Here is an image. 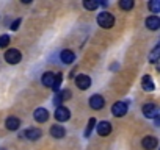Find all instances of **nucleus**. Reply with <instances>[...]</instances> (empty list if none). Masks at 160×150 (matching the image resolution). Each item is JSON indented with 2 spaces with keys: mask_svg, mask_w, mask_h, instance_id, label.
Here are the masks:
<instances>
[{
  "mask_svg": "<svg viewBox=\"0 0 160 150\" xmlns=\"http://www.w3.org/2000/svg\"><path fill=\"white\" fill-rule=\"evenodd\" d=\"M98 24H99L102 28H112V27L115 25V17H113L110 13L102 11V13H99V16H98Z\"/></svg>",
  "mask_w": 160,
  "mask_h": 150,
  "instance_id": "obj_1",
  "label": "nucleus"
},
{
  "mask_svg": "<svg viewBox=\"0 0 160 150\" xmlns=\"http://www.w3.org/2000/svg\"><path fill=\"white\" fill-rule=\"evenodd\" d=\"M21 58H22V55L18 49H10L5 52V61L8 64H18L21 61Z\"/></svg>",
  "mask_w": 160,
  "mask_h": 150,
  "instance_id": "obj_2",
  "label": "nucleus"
},
{
  "mask_svg": "<svg viewBox=\"0 0 160 150\" xmlns=\"http://www.w3.org/2000/svg\"><path fill=\"white\" fill-rule=\"evenodd\" d=\"M75 85H77L78 89L85 91V89H88L91 86V78L88 77V75H85V73H80V75L75 77Z\"/></svg>",
  "mask_w": 160,
  "mask_h": 150,
  "instance_id": "obj_3",
  "label": "nucleus"
},
{
  "mask_svg": "<svg viewBox=\"0 0 160 150\" xmlns=\"http://www.w3.org/2000/svg\"><path fill=\"white\" fill-rule=\"evenodd\" d=\"M41 134H42V131L39 128H28L24 133H21V138H25V139H30V141H36V139L41 138Z\"/></svg>",
  "mask_w": 160,
  "mask_h": 150,
  "instance_id": "obj_4",
  "label": "nucleus"
},
{
  "mask_svg": "<svg viewBox=\"0 0 160 150\" xmlns=\"http://www.w3.org/2000/svg\"><path fill=\"white\" fill-rule=\"evenodd\" d=\"M112 113H113V116H116V117H122V116L127 113V103H124V102H116V103L113 105V108H112Z\"/></svg>",
  "mask_w": 160,
  "mask_h": 150,
  "instance_id": "obj_5",
  "label": "nucleus"
},
{
  "mask_svg": "<svg viewBox=\"0 0 160 150\" xmlns=\"http://www.w3.org/2000/svg\"><path fill=\"white\" fill-rule=\"evenodd\" d=\"M157 113H158V110H157V106H155L154 103H146V105H143V114H144L148 119H155Z\"/></svg>",
  "mask_w": 160,
  "mask_h": 150,
  "instance_id": "obj_6",
  "label": "nucleus"
},
{
  "mask_svg": "<svg viewBox=\"0 0 160 150\" xmlns=\"http://www.w3.org/2000/svg\"><path fill=\"white\" fill-rule=\"evenodd\" d=\"M69 117H71V113H69L68 108H64V106H58V108H57V111H55V119H57L58 122H66Z\"/></svg>",
  "mask_w": 160,
  "mask_h": 150,
  "instance_id": "obj_7",
  "label": "nucleus"
},
{
  "mask_svg": "<svg viewBox=\"0 0 160 150\" xmlns=\"http://www.w3.org/2000/svg\"><path fill=\"white\" fill-rule=\"evenodd\" d=\"M33 117H35L36 122L42 124V122H46V120L49 119V111H47L46 108H36L35 113H33Z\"/></svg>",
  "mask_w": 160,
  "mask_h": 150,
  "instance_id": "obj_8",
  "label": "nucleus"
},
{
  "mask_svg": "<svg viewBox=\"0 0 160 150\" xmlns=\"http://www.w3.org/2000/svg\"><path fill=\"white\" fill-rule=\"evenodd\" d=\"M55 78H57V75H55V73H52V72H46V73L42 75V85H44L46 88L53 89V88H55Z\"/></svg>",
  "mask_w": 160,
  "mask_h": 150,
  "instance_id": "obj_9",
  "label": "nucleus"
},
{
  "mask_svg": "<svg viewBox=\"0 0 160 150\" xmlns=\"http://www.w3.org/2000/svg\"><path fill=\"white\" fill-rule=\"evenodd\" d=\"M104 103H105V100H104V97L99 96V94H94V96H91V99H90V106H91L93 110H101V108L104 106Z\"/></svg>",
  "mask_w": 160,
  "mask_h": 150,
  "instance_id": "obj_10",
  "label": "nucleus"
},
{
  "mask_svg": "<svg viewBox=\"0 0 160 150\" xmlns=\"http://www.w3.org/2000/svg\"><path fill=\"white\" fill-rule=\"evenodd\" d=\"M157 144H158L157 142V138H154V136H146L141 141V145H143L144 150H154L157 147Z\"/></svg>",
  "mask_w": 160,
  "mask_h": 150,
  "instance_id": "obj_11",
  "label": "nucleus"
},
{
  "mask_svg": "<svg viewBox=\"0 0 160 150\" xmlns=\"http://www.w3.org/2000/svg\"><path fill=\"white\" fill-rule=\"evenodd\" d=\"M146 27H148L149 30H158V28H160V17H157V16H149V17L146 19Z\"/></svg>",
  "mask_w": 160,
  "mask_h": 150,
  "instance_id": "obj_12",
  "label": "nucleus"
},
{
  "mask_svg": "<svg viewBox=\"0 0 160 150\" xmlns=\"http://www.w3.org/2000/svg\"><path fill=\"white\" fill-rule=\"evenodd\" d=\"M110 131H112L110 122H107V120L99 122V125H98V133H99L101 136H107V134H110Z\"/></svg>",
  "mask_w": 160,
  "mask_h": 150,
  "instance_id": "obj_13",
  "label": "nucleus"
},
{
  "mask_svg": "<svg viewBox=\"0 0 160 150\" xmlns=\"http://www.w3.org/2000/svg\"><path fill=\"white\" fill-rule=\"evenodd\" d=\"M50 134H52L53 138H57V139H61V138H64L66 130H64L61 125H53V127L50 128Z\"/></svg>",
  "mask_w": 160,
  "mask_h": 150,
  "instance_id": "obj_14",
  "label": "nucleus"
},
{
  "mask_svg": "<svg viewBox=\"0 0 160 150\" xmlns=\"http://www.w3.org/2000/svg\"><path fill=\"white\" fill-rule=\"evenodd\" d=\"M141 86H143V89L148 91V92L154 91V82H152V78L149 77V75H144V77L141 78Z\"/></svg>",
  "mask_w": 160,
  "mask_h": 150,
  "instance_id": "obj_15",
  "label": "nucleus"
},
{
  "mask_svg": "<svg viewBox=\"0 0 160 150\" xmlns=\"http://www.w3.org/2000/svg\"><path fill=\"white\" fill-rule=\"evenodd\" d=\"M5 125H7V128H8V130L14 131V130H18V128H19L21 120H19L18 117H8V119H7V122H5Z\"/></svg>",
  "mask_w": 160,
  "mask_h": 150,
  "instance_id": "obj_16",
  "label": "nucleus"
},
{
  "mask_svg": "<svg viewBox=\"0 0 160 150\" xmlns=\"http://www.w3.org/2000/svg\"><path fill=\"white\" fill-rule=\"evenodd\" d=\"M60 58H61V61L63 63H66V64H69V63H72L74 61V52H71V50H63L61 53H60Z\"/></svg>",
  "mask_w": 160,
  "mask_h": 150,
  "instance_id": "obj_17",
  "label": "nucleus"
},
{
  "mask_svg": "<svg viewBox=\"0 0 160 150\" xmlns=\"http://www.w3.org/2000/svg\"><path fill=\"white\" fill-rule=\"evenodd\" d=\"M158 59H160V44L151 52V55H149V61L151 63H158Z\"/></svg>",
  "mask_w": 160,
  "mask_h": 150,
  "instance_id": "obj_18",
  "label": "nucleus"
},
{
  "mask_svg": "<svg viewBox=\"0 0 160 150\" xmlns=\"http://www.w3.org/2000/svg\"><path fill=\"white\" fill-rule=\"evenodd\" d=\"M149 10L152 13H160V0H151L149 2Z\"/></svg>",
  "mask_w": 160,
  "mask_h": 150,
  "instance_id": "obj_19",
  "label": "nucleus"
},
{
  "mask_svg": "<svg viewBox=\"0 0 160 150\" xmlns=\"http://www.w3.org/2000/svg\"><path fill=\"white\" fill-rule=\"evenodd\" d=\"M99 7V2H94V0H85L83 2V8L87 10H96Z\"/></svg>",
  "mask_w": 160,
  "mask_h": 150,
  "instance_id": "obj_20",
  "label": "nucleus"
},
{
  "mask_svg": "<svg viewBox=\"0 0 160 150\" xmlns=\"http://www.w3.org/2000/svg\"><path fill=\"white\" fill-rule=\"evenodd\" d=\"M119 7H121L122 10L129 11V10L133 8V2H132V0H121V2H119Z\"/></svg>",
  "mask_w": 160,
  "mask_h": 150,
  "instance_id": "obj_21",
  "label": "nucleus"
},
{
  "mask_svg": "<svg viewBox=\"0 0 160 150\" xmlns=\"http://www.w3.org/2000/svg\"><path fill=\"white\" fill-rule=\"evenodd\" d=\"M10 42V36L8 35H2L0 36V47H7Z\"/></svg>",
  "mask_w": 160,
  "mask_h": 150,
  "instance_id": "obj_22",
  "label": "nucleus"
},
{
  "mask_svg": "<svg viewBox=\"0 0 160 150\" xmlns=\"http://www.w3.org/2000/svg\"><path fill=\"white\" fill-rule=\"evenodd\" d=\"M58 97L61 99V102H63V100H69V99H71V92H69V91H61V92L58 94Z\"/></svg>",
  "mask_w": 160,
  "mask_h": 150,
  "instance_id": "obj_23",
  "label": "nucleus"
},
{
  "mask_svg": "<svg viewBox=\"0 0 160 150\" xmlns=\"http://www.w3.org/2000/svg\"><path fill=\"white\" fill-rule=\"evenodd\" d=\"M94 124H96V119H94V117H91V119H90V124H88V128H87V131H85V134H87V136H90V133H91V130H93Z\"/></svg>",
  "mask_w": 160,
  "mask_h": 150,
  "instance_id": "obj_24",
  "label": "nucleus"
},
{
  "mask_svg": "<svg viewBox=\"0 0 160 150\" xmlns=\"http://www.w3.org/2000/svg\"><path fill=\"white\" fill-rule=\"evenodd\" d=\"M61 80H63V77H61V73H57V78H55V88H53V91H58V89H60Z\"/></svg>",
  "mask_w": 160,
  "mask_h": 150,
  "instance_id": "obj_25",
  "label": "nucleus"
},
{
  "mask_svg": "<svg viewBox=\"0 0 160 150\" xmlns=\"http://www.w3.org/2000/svg\"><path fill=\"white\" fill-rule=\"evenodd\" d=\"M19 25H21V19H16V21L11 24V30H18V28H19Z\"/></svg>",
  "mask_w": 160,
  "mask_h": 150,
  "instance_id": "obj_26",
  "label": "nucleus"
},
{
  "mask_svg": "<svg viewBox=\"0 0 160 150\" xmlns=\"http://www.w3.org/2000/svg\"><path fill=\"white\" fill-rule=\"evenodd\" d=\"M157 69H158V72H160V61L157 63Z\"/></svg>",
  "mask_w": 160,
  "mask_h": 150,
  "instance_id": "obj_27",
  "label": "nucleus"
},
{
  "mask_svg": "<svg viewBox=\"0 0 160 150\" xmlns=\"http://www.w3.org/2000/svg\"><path fill=\"white\" fill-rule=\"evenodd\" d=\"M0 150H5V148H0Z\"/></svg>",
  "mask_w": 160,
  "mask_h": 150,
  "instance_id": "obj_28",
  "label": "nucleus"
}]
</instances>
